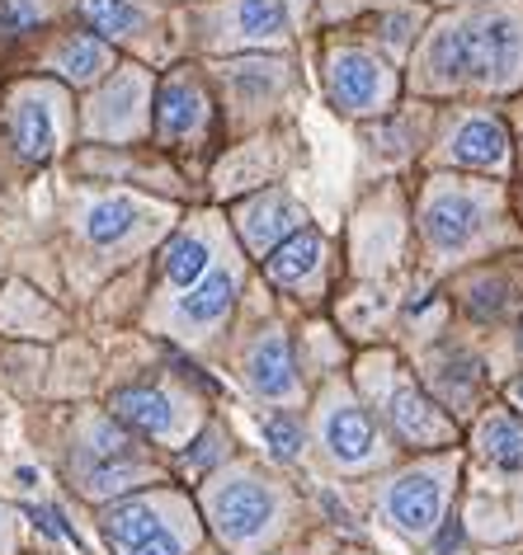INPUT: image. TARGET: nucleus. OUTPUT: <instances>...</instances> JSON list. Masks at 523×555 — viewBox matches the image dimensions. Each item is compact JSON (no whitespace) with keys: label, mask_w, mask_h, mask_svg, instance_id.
Instances as JSON below:
<instances>
[{"label":"nucleus","mask_w":523,"mask_h":555,"mask_svg":"<svg viewBox=\"0 0 523 555\" xmlns=\"http://www.w3.org/2000/svg\"><path fill=\"white\" fill-rule=\"evenodd\" d=\"M523 76V20L509 5L476 10L424 48V80L434 90H505Z\"/></svg>","instance_id":"nucleus-1"},{"label":"nucleus","mask_w":523,"mask_h":555,"mask_svg":"<svg viewBox=\"0 0 523 555\" xmlns=\"http://www.w3.org/2000/svg\"><path fill=\"white\" fill-rule=\"evenodd\" d=\"M424 235L438 255H462L467 245L481 241L490 221V203L481 189H467V184H434L430 198H424Z\"/></svg>","instance_id":"nucleus-2"},{"label":"nucleus","mask_w":523,"mask_h":555,"mask_svg":"<svg viewBox=\"0 0 523 555\" xmlns=\"http://www.w3.org/2000/svg\"><path fill=\"white\" fill-rule=\"evenodd\" d=\"M208 513H213V527L222 532V541L251 546V541L265 537L273 518H279V494L259 476H237V480H222L208 490Z\"/></svg>","instance_id":"nucleus-3"},{"label":"nucleus","mask_w":523,"mask_h":555,"mask_svg":"<svg viewBox=\"0 0 523 555\" xmlns=\"http://www.w3.org/2000/svg\"><path fill=\"white\" fill-rule=\"evenodd\" d=\"M326 90L344 114H382L396 94V76L363 48H335L326 62Z\"/></svg>","instance_id":"nucleus-4"},{"label":"nucleus","mask_w":523,"mask_h":555,"mask_svg":"<svg viewBox=\"0 0 523 555\" xmlns=\"http://www.w3.org/2000/svg\"><path fill=\"white\" fill-rule=\"evenodd\" d=\"M382 513H387L392 527H401L406 537H430L438 522H444V476L430 466L406 470L387 485L382 494Z\"/></svg>","instance_id":"nucleus-5"},{"label":"nucleus","mask_w":523,"mask_h":555,"mask_svg":"<svg viewBox=\"0 0 523 555\" xmlns=\"http://www.w3.org/2000/svg\"><path fill=\"white\" fill-rule=\"evenodd\" d=\"M321 442L335 466H373L378 462V428L368 420L363 405H354L349 396H330V405L321 410Z\"/></svg>","instance_id":"nucleus-6"},{"label":"nucleus","mask_w":523,"mask_h":555,"mask_svg":"<svg viewBox=\"0 0 523 555\" xmlns=\"http://www.w3.org/2000/svg\"><path fill=\"white\" fill-rule=\"evenodd\" d=\"M444 160L462 165V170L500 175L509 165V132H505V122L495 114H462L458 128L448 132Z\"/></svg>","instance_id":"nucleus-7"},{"label":"nucleus","mask_w":523,"mask_h":555,"mask_svg":"<svg viewBox=\"0 0 523 555\" xmlns=\"http://www.w3.org/2000/svg\"><path fill=\"white\" fill-rule=\"evenodd\" d=\"M382 410H387L392 428L410 442V448H444V442L452 438L448 414L438 410L416 382H406V377H396V386L387 391V405H382Z\"/></svg>","instance_id":"nucleus-8"},{"label":"nucleus","mask_w":523,"mask_h":555,"mask_svg":"<svg viewBox=\"0 0 523 555\" xmlns=\"http://www.w3.org/2000/svg\"><path fill=\"white\" fill-rule=\"evenodd\" d=\"M146 90H151V80L137 72V66L118 72L114 86H109L100 100H94V108H90V132L94 137H132V132H142V122H146Z\"/></svg>","instance_id":"nucleus-9"},{"label":"nucleus","mask_w":523,"mask_h":555,"mask_svg":"<svg viewBox=\"0 0 523 555\" xmlns=\"http://www.w3.org/2000/svg\"><path fill=\"white\" fill-rule=\"evenodd\" d=\"M302 207L288 198V193H259V198H251L237 212V227H241V241L255 249L259 259L273 255L288 235H297L302 231Z\"/></svg>","instance_id":"nucleus-10"},{"label":"nucleus","mask_w":523,"mask_h":555,"mask_svg":"<svg viewBox=\"0 0 523 555\" xmlns=\"http://www.w3.org/2000/svg\"><path fill=\"white\" fill-rule=\"evenodd\" d=\"M245 382L255 386V396L265 400H297L302 382H297V367H293V349L279 330H265L255 335V344L245 349Z\"/></svg>","instance_id":"nucleus-11"},{"label":"nucleus","mask_w":523,"mask_h":555,"mask_svg":"<svg viewBox=\"0 0 523 555\" xmlns=\"http://www.w3.org/2000/svg\"><path fill=\"white\" fill-rule=\"evenodd\" d=\"M62 132H66V114L58 104L52 90H29L20 94L15 104V146L24 160H48L52 151L62 146Z\"/></svg>","instance_id":"nucleus-12"},{"label":"nucleus","mask_w":523,"mask_h":555,"mask_svg":"<svg viewBox=\"0 0 523 555\" xmlns=\"http://www.w3.org/2000/svg\"><path fill=\"white\" fill-rule=\"evenodd\" d=\"M231 301H237V273H231V269H213V273H203L199 283L184 293V301L175 307V321H180L184 330H194V335H208L213 325L227 321Z\"/></svg>","instance_id":"nucleus-13"},{"label":"nucleus","mask_w":523,"mask_h":555,"mask_svg":"<svg viewBox=\"0 0 523 555\" xmlns=\"http://www.w3.org/2000/svg\"><path fill=\"white\" fill-rule=\"evenodd\" d=\"M208 118V100L203 90L194 86L189 76H170L161 86V100H156V132L161 142H180V137H194Z\"/></svg>","instance_id":"nucleus-14"},{"label":"nucleus","mask_w":523,"mask_h":555,"mask_svg":"<svg viewBox=\"0 0 523 555\" xmlns=\"http://www.w3.org/2000/svg\"><path fill=\"white\" fill-rule=\"evenodd\" d=\"M114 414L123 424H132L137 434L165 438L175 434V400L156 391V386H128V391H114Z\"/></svg>","instance_id":"nucleus-15"},{"label":"nucleus","mask_w":523,"mask_h":555,"mask_svg":"<svg viewBox=\"0 0 523 555\" xmlns=\"http://www.w3.org/2000/svg\"><path fill=\"white\" fill-rule=\"evenodd\" d=\"M321 259H326V241H321L316 231L302 227L297 235H288V241L273 249L265 269H269V278H273L279 287H302L316 269H321Z\"/></svg>","instance_id":"nucleus-16"},{"label":"nucleus","mask_w":523,"mask_h":555,"mask_svg":"<svg viewBox=\"0 0 523 555\" xmlns=\"http://www.w3.org/2000/svg\"><path fill=\"white\" fill-rule=\"evenodd\" d=\"M142 217H146L142 203L128 198V193H114V198H100V203L86 207V217H80V231H86L94 245H118L128 231L142 227Z\"/></svg>","instance_id":"nucleus-17"},{"label":"nucleus","mask_w":523,"mask_h":555,"mask_svg":"<svg viewBox=\"0 0 523 555\" xmlns=\"http://www.w3.org/2000/svg\"><path fill=\"white\" fill-rule=\"evenodd\" d=\"M76 15L100 38H118V43L146 34V10L132 0H76Z\"/></svg>","instance_id":"nucleus-18"},{"label":"nucleus","mask_w":523,"mask_h":555,"mask_svg":"<svg viewBox=\"0 0 523 555\" xmlns=\"http://www.w3.org/2000/svg\"><path fill=\"white\" fill-rule=\"evenodd\" d=\"M283 34V0H237L231 5V38H241V43H279Z\"/></svg>","instance_id":"nucleus-19"},{"label":"nucleus","mask_w":523,"mask_h":555,"mask_svg":"<svg viewBox=\"0 0 523 555\" xmlns=\"http://www.w3.org/2000/svg\"><path fill=\"white\" fill-rule=\"evenodd\" d=\"M481 456L495 466V470H509V476H519L523 470V424L514 414H490L486 424H481Z\"/></svg>","instance_id":"nucleus-20"},{"label":"nucleus","mask_w":523,"mask_h":555,"mask_svg":"<svg viewBox=\"0 0 523 555\" xmlns=\"http://www.w3.org/2000/svg\"><path fill=\"white\" fill-rule=\"evenodd\" d=\"M114 62V52H109L100 38H86V34H66L58 48H52V66L66 76V80H76V86H86V80H94L104 72V66Z\"/></svg>","instance_id":"nucleus-21"},{"label":"nucleus","mask_w":523,"mask_h":555,"mask_svg":"<svg viewBox=\"0 0 523 555\" xmlns=\"http://www.w3.org/2000/svg\"><path fill=\"white\" fill-rule=\"evenodd\" d=\"M208 263H213V245L203 241L199 231H184L165 245V278H170L175 287H194L199 278L208 273Z\"/></svg>","instance_id":"nucleus-22"},{"label":"nucleus","mask_w":523,"mask_h":555,"mask_svg":"<svg viewBox=\"0 0 523 555\" xmlns=\"http://www.w3.org/2000/svg\"><path fill=\"white\" fill-rule=\"evenodd\" d=\"M161 527H165V518L151 504H114V508H104V532H109V541H114L118 551L137 546V541L161 532Z\"/></svg>","instance_id":"nucleus-23"},{"label":"nucleus","mask_w":523,"mask_h":555,"mask_svg":"<svg viewBox=\"0 0 523 555\" xmlns=\"http://www.w3.org/2000/svg\"><path fill=\"white\" fill-rule=\"evenodd\" d=\"M48 20V0H0V38H24Z\"/></svg>","instance_id":"nucleus-24"},{"label":"nucleus","mask_w":523,"mask_h":555,"mask_svg":"<svg viewBox=\"0 0 523 555\" xmlns=\"http://www.w3.org/2000/svg\"><path fill=\"white\" fill-rule=\"evenodd\" d=\"M259 428H265V442H269V452L279 456V462H297V452H302V424L293 420V414H269Z\"/></svg>","instance_id":"nucleus-25"},{"label":"nucleus","mask_w":523,"mask_h":555,"mask_svg":"<svg viewBox=\"0 0 523 555\" xmlns=\"http://www.w3.org/2000/svg\"><path fill=\"white\" fill-rule=\"evenodd\" d=\"M118 555H184V546H180V537H175L170 527H161V532L142 537V541H137V546L118 551Z\"/></svg>","instance_id":"nucleus-26"},{"label":"nucleus","mask_w":523,"mask_h":555,"mask_svg":"<svg viewBox=\"0 0 523 555\" xmlns=\"http://www.w3.org/2000/svg\"><path fill=\"white\" fill-rule=\"evenodd\" d=\"M509 400H514V405H519V410H523V377H519V382H514V386H509Z\"/></svg>","instance_id":"nucleus-27"}]
</instances>
